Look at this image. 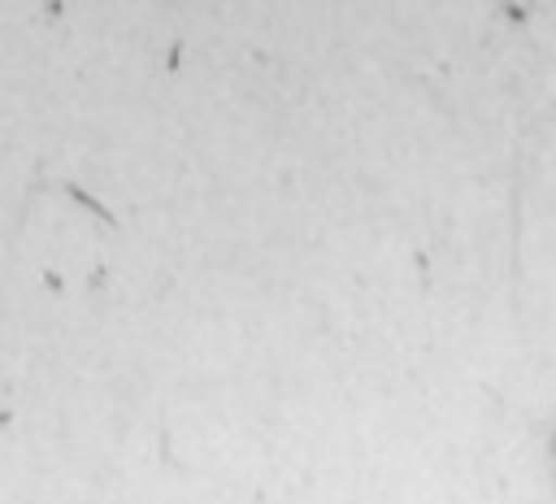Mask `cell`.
<instances>
[{
  "instance_id": "obj_1",
  "label": "cell",
  "mask_w": 556,
  "mask_h": 504,
  "mask_svg": "<svg viewBox=\"0 0 556 504\" xmlns=\"http://www.w3.org/2000/svg\"><path fill=\"white\" fill-rule=\"evenodd\" d=\"M552 448H556V434H552Z\"/></svg>"
}]
</instances>
